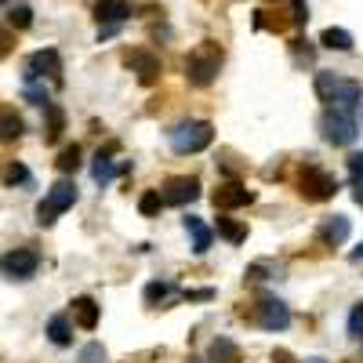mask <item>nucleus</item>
Wrapping results in <instances>:
<instances>
[{
  "instance_id": "nucleus-28",
  "label": "nucleus",
  "mask_w": 363,
  "mask_h": 363,
  "mask_svg": "<svg viewBox=\"0 0 363 363\" xmlns=\"http://www.w3.org/2000/svg\"><path fill=\"white\" fill-rule=\"evenodd\" d=\"M167 294H171V284H167V280H153V284H145V291H142L145 306H160Z\"/></svg>"
},
{
  "instance_id": "nucleus-12",
  "label": "nucleus",
  "mask_w": 363,
  "mask_h": 363,
  "mask_svg": "<svg viewBox=\"0 0 363 363\" xmlns=\"http://www.w3.org/2000/svg\"><path fill=\"white\" fill-rule=\"evenodd\" d=\"M356 106H363V87L356 80H338V87H335V95H330L327 109H338V113H349L352 116Z\"/></svg>"
},
{
  "instance_id": "nucleus-3",
  "label": "nucleus",
  "mask_w": 363,
  "mask_h": 363,
  "mask_svg": "<svg viewBox=\"0 0 363 363\" xmlns=\"http://www.w3.org/2000/svg\"><path fill=\"white\" fill-rule=\"evenodd\" d=\"M298 193L309 203H323V200H330L338 193V178L330 171H323L320 164H306L301 174H298Z\"/></svg>"
},
{
  "instance_id": "nucleus-39",
  "label": "nucleus",
  "mask_w": 363,
  "mask_h": 363,
  "mask_svg": "<svg viewBox=\"0 0 363 363\" xmlns=\"http://www.w3.org/2000/svg\"><path fill=\"white\" fill-rule=\"evenodd\" d=\"M356 203H359V207H363V186H359V189H356Z\"/></svg>"
},
{
  "instance_id": "nucleus-18",
  "label": "nucleus",
  "mask_w": 363,
  "mask_h": 363,
  "mask_svg": "<svg viewBox=\"0 0 363 363\" xmlns=\"http://www.w3.org/2000/svg\"><path fill=\"white\" fill-rule=\"evenodd\" d=\"M48 338H51L55 345H69V342H73V323H69L66 313H58V316L48 320Z\"/></svg>"
},
{
  "instance_id": "nucleus-34",
  "label": "nucleus",
  "mask_w": 363,
  "mask_h": 363,
  "mask_svg": "<svg viewBox=\"0 0 363 363\" xmlns=\"http://www.w3.org/2000/svg\"><path fill=\"white\" fill-rule=\"evenodd\" d=\"M11 48H15V29L0 26V58H4V55H11Z\"/></svg>"
},
{
  "instance_id": "nucleus-16",
  "label": "nucleus",
  "mask_w": 363,
  "mask_h": 363,
  "mask_svg": "<svg viewBox=\"0 0 363 363\" xmlns=\"http://www.w3.org/2000/svg\"><path fill=\"white\" fill-rule=\"evenodd\" d=\"M22 131H26L22 116L11 106H0V142H15V138H22Z\"/></svg>"
},
{
  "instance_id": "nucleus-25",
  "label": "nucleus",
  "mask_w": 363,
  "mask_h": 363,
  "mask_svg": "<svg viewBox=\"0 0 363 363\" xmlns=\"http://www.w3.org/2000/svg\"><path fill=\"white\" fill-rule=\"evenodd\" d=\"M29 26H33V11L26 4H11L8 8V29H29Z\"/></svg>"
},
{
  "instance_id": "nucleus-27",
  "label": "nucleus",
  "mask_w": 363,
  "mask_h": 363,
  "mask_svg": "<svg viewBox=\"0 0 363 363\" xmlns=\"http://www.w3.org/2000/svg\"><path fill=\"white\" fill-rule=\"evenodd\" d=\"M338 80H342V77L327 73V69L316 73V95H320V102H330V95H335V87H338Z\"/></svg>"
},
{
  "instance_id": "nucleus-5",
  "label": "nucleus",
  "mask_w": 363,
  "mask_h": 363,
  "mask_svg": "<svg viewBox=\"0 0 363 363\" xmlns=\"http://www.w3.org/2000/svg\"><path fill=\"white\" fill-rule=\"evenodd\" d=\"M320 135H323V142H330V145H352L356 142V116H349V113H338V109H327L323 116H320Z\"/></svg>"
},
{
  "instance_id": "nucleus-13",
  "label": "nucleus",
  "mask_w": 363,
  "mask_h": 363,
  "mask_svg": "<svg viewBox=\"0 0 363 363\" xmlns=\"http://www.w3.org/2000/svg\"><path fill=\"white\" fill-rule=\"evenodd\" d=\"M349 229H352V225H349L345 215H330V218L320 225L316 236H320L323 247H338V244H345V240H349Z\"/></svg>"
},
{
  "instance_id": "nucleus-33",
  "label": "nucleus",
  "mask_w": 363,
  "mask_h": 363,
  "mask_svg": "<svg viewBox=\"0 0 363 363\" xmlns=\"http://www.w3.org/2000/svg\"><path fill=\"white\" fill-rule=\"evenodd\" d=\"M291 51H294L298 62H301V58H306V62H313V55H316V48H309V40H291Z\"/></svg>"
},
{
  "instance_id": "nucleus-26",
  "label": "nucleus",
  "mask_w": 363,
  "mask_h": 363,
  "mask_svg": "<svg viewBox=\"0 0 363 363\" xmlns=\"http://www.w3.org/2000/svg\"><path fill=\"white\" fill-rule=\"evenodd\" d=\"M160 207H164V196H160V189H149V193H142V196H138V211H142L145 218L160 215Z\"/></svg>"
},
{
  "instance_id": "nucleus-4",
  "label": "nucleus",
  "mask_w": 363,
  "mask_h": 363,
  "mask_svg": "<svg viewBox=\"0 0 363 363\" xmlns=\"http://www.w3.org/2000/svg\"><path fill=\"white\" fill-rule=\"evenodd\" d=\"M77 203V186L69 178H62V182H55V186L48 189V196L37 203V222L40 225H51L58 215H62V211H69Z\"/></svg>"
},
{
  "instance_id": "nucleus-21",
  "label": "nucleus",
  "mask_w": 363,
  "mask_h": 363,
  "mask_svg": "<svg viewBox=\"0 0 363 363\" xmlns=\"http://www.w3.org/2000/svg\"><path fill=\"white\" fill-rule=\"evenodd\" d=\"M29 178L33 174H29V167L18 164V160H8L4 167H0V182H4V186H26Z\"/></svg>"
},
{
  "instance_id": "nucleus-7",
  "label": "nucleus",
  "mask_w": 363,
  "mask_h": 363,
  "mask_svg": "<svg viewBox=\"0 0 363 363\" xmlns=\"http://www.w3.org/2000/svg\"><path fill=\"white\" fill-rule=\"evenodd\" d=\"M40 77H51L55 87H62V58H58L55 48H44V51H37V55L26 58V80L33 84V80H40Z\"/></svg>"
},
{
  "instance_id": "nucleus-38",
  "label": "nucleus",
  "mask_w": 363,
  "mask_h": 363,
  "mask_svg": "<svg viewBox=\"0 0 363 363\" xmlns=\"http://www.w3.org/2000/svg\"><path fill=\"white\" fill-rule=\"evenodd\" d=\"M349 258H352V262H363V244H359V247H356V251H352Z\"/></svg>"
},
{
  "instance_id": "nucleus-23",
  "label": "nucleus",
  "mask_w": 363,
  "mask_h": 363,
  "mask_svg": "<svg viewBox=\"0 0 363 363\" xmlns=\"http://www.w3.org/2000/svg\"><path fill=\"white\" fill-rule=\"evenodd\" d=\"M44 113H48V142H58L62 138V131H66V113L58 109V106H44Z\"/></svg>"
},
{
  "instance_id": "nucleus-6",
  "label": "nucleus",
  "mask_w": 363,
  "mask_h": 363,
  "mask_svg": "<svg viewBox=\"0 0 363 363\" xmlns=\"http://www.w3.org/2000/svg\"><path fill=\"white\" fill-rule=\"evenodd\" d=\"M124 66L138 77L142 87H153V84L160 80V73H164L160 55H153L149 48H131V51H124Z\"/></svg>"
},
{
  "instance_id": "nucleus-36",
  "label": "nucleus",
  "mask_w": 363,
  "mask_h": 363,
  "mask_svg": "<svg viewBox=\"0 0 363 363\" xmlns=\"http://www.w3.org/2000/svg\"><path fill=\"white\" fill-rule=\"evenodd\" d=\"M186 298H189V301H211V298H215V291H211V287H203V291H186Z\"/></svg>"
},
{
  "instance_id": "nucleus-32",
  "label": "nucleus",
  "mask_w": 363,
  "mask_h": 363,
  "mask_svg": "<svg viewBox=\"0 0 363 363\" xmlns=\"http://www.w3.org/2000/svg\"><path fill=\"white\" fill-rule=\"evenodd\" d=\"M349 178H352L356 189L363 186V153H352V157H349Z\"/></svg>"
},
{
  "instance_id": "nucleus-20",
  "label": "nucleus",
  "mask_w": 363,
  "mask_h": 363,
  "mask_svg": "<svg viewBox=\"0 0 363 363\" xmlns=\"http://www.w3.org/2000/svg\"><path fill=\"white\" fill-rule=\"evenodd\" d=\"M186 233L193 236V251H196V255H203V251L211 247V229H207L196 215H189V218H186Z\"/></svg>"
},
{
  "instance_id": "nucleus-10",
  "label": "nucleus",
  "mask_w": 363,
  "mask_h": 363,
  "mask_svg": "<svg viewBox=\"0 0 363 363\" xmlns=\"http://www.w3.org/2000/svg\"><path fill=\"white\" fill-rule=\"evenodd\" d=\"M164 203H171V207H186V203H193L196 196H200V182L193 178V174H174V178H167L164 182Z\"/></svg>"
},
{
  "instance_id": "nucleus-8",
  "label": "nucleus",
  "mask_w": 363,
  "mask_h": 363,
  "mask_svg": "<svg viewBox=\"0 0 363 363\" xmlns=\"http://www.w3.org/2000/svg\"><path fill=\"white\" fill-rule=\"evenodd\" d=\"M37 269H40V255L33 247H15L0 258V272L8 280H29V277H37Z\"/></svg>"
},
{
  "instance_id": "nucleus-30",
  "label": "nucleus",
  "mask_w": 363,
  "mask_h": 363,
  "mask_svg": "<svg viewBox=\"0 0 363 363\" xmlns=\"http://www.w3.org/2000/svg\"><path fill=\"white\" fill-rule=\"evenodd\" d=\"M345 330H349V338L363 342V301H356V306H352V313H349V323H345Z\"/></svg>"
},
{
  "instance_id": "nucleus-29",
  "label": "nucleus",
  "mask_w": 363,
  "mask_h": 363,
  "mask_svg": "<svg viewBox=\"0 0 363 363\" xmlns=\"http://www.w3.org/2000/svg\"><path fill=\"white\" fill-rule=\"evenodd\" d=\"M58 171H62V174H73L77 167H80V145H66L62 149V153H58Z\"/></svg>"
},
{
  "instance_id": "nucleus-35",
  "label": "nucleus",
  "mask_w": 363,
  "mask_h": 363,
  "mask_svg": "<svg viewBox=\"0 0 363 363\" xmlns=\"http://www.w3.org/2000/svg\"><path fill=\"white\" fill-rule=\"evenodd\" d=\"M99 356H102V345H99V342H95V345H87V349L80 352V359H84V363H95Z\"/></svg>"
},
{
  "instance_id": "nucleus-24",
  "label": "nucleus",
  "mask_w": 363,
  "mask_h": 363,
  "mask_svg": "<svg viewBox=\"0 0 363 363\" xmlns=\"http://www.w3.org/2000/svg\"><path fill=\"white\" fill-rule=\"evenodd\" d=\"M113 149H116V145H109V153H113ZM109 153H99V157H95V167H91V174H95L99 186H106V182H113V178H116V167H113Z\"/></svg>"
},
{
  "instance_id": "nucleus-40",
  "label": "nucleus",
  "mask_w": 363,
  "mask_h": 363,
  "mask_svg": "<svg viewBox=\"0 0 363 363\" xmlns=\"http://www.w3.org/2000/svg\"><path fill=\"white\" fill-rule=\"evenodd\" d=\"M306 363H323V359H306Z\"/></svg>"
},
{
  "instance_id": "nucleus-11",
  "label": "nucleus",
  "mask_w": 363,
  "mask_h": 363,
  "mask_svg": "<svg viewBox=\"0 0 363 363\" xmlns=\"http://www.w3.org/2000/svg\"><path fill=\"white\" fill-rule=\"evenodd\" d=\"M211 200H215L218 211H236V207L255 203V193L247 186H240V182H225V186H218L215 193H211Z\"/></svg>"
},
{
  "instance_id": "nucleus-17",
  "label": "nucleus",
  "mask_w": 363,
  "mask_h": 363,
  "mask_svg": "<svg viewBox=\"0 0 363 363\" xmlns=\"http://www.w3.org/2000/svg\"><path fill=\"white\" fill-rule=\"evenodd\" d=\"M73 320L84 330H95L99 327V306H95V298H77L73 301Z\"/></svg>"
},
{
  "instance_id": "nucleus-22",
  "label": "nucleus",
  "mask_w": 363,
  "mask_h": 363,
  "mask_svg": "<svg viewBox=\"0 0 363 363\" xmlns=\"http://www.w3.org/2000/svg\"><path fill=\"white\" fill-rule=\"evenodd\" d=\"M215 225H218V236L229 240V244H244V240H247V225L236 222V218H218Z\"/></svg>"
},
{
  "instance_id": "nucleus-19",
  "label": "nucleus",
  "mask_w": 363,
  "mask_h": 363,
  "mask_svg": "<svg viewBox=\"0 0 363 363\" xmlns=\"http://www.w3.org/2000/svg\"><path fill=\"white\" fill-rule=\"evenodd\" d=\"M320 44L330 51H352V33L349 29H338V26H327L320 33Z\"/></svg>"
},
{
  "instance_id": "nucleus-1",
  "label": "nucleus",
  "mask_w": 363,
  "mask_h": 363,
  "mask_svg": "<svg viewBox=\"0 0 363 363\" xmlns=\"http://www.w3.org/2000/svg\"><path fill=\"white\" fill-rule=\"evenodd\" d=\"M218 69H222V48L215 40H203L189 51L186 58V80L193 87H211L218 80Z\"/></svg>"
},
{
  "instance_id": "nucleus-15",
  "label": "nucleus",
  "mask_w": 363,
  "mask_h": 363,
  "mask_svg": "<svg viewBox=\"0 0 363 363\" xmlns=\"http://www.w3.org/2000/svg\"><path fill=\"white\" fill-rule=\"evenodd\" d=\"M207 359L211 363H244V352H240V345L233 338H215L207 349Z\"/></svg>"
},
{
  "instance_id": "nucleus-31",
  "label": "nucleus",
  "mask_w": 363,
  "mask_h": 363,
  "mask_svg": "<svg viewBox=\"0 0 363 363\" xmlns=\"http://www.w3.org/2000/svg\"><path fill=\"white\" fill-rule=\"evenodd\" d=\"M287 4H291V22L294 26H306L309 22V4H306V0H287Z\"/></svg>"
},
{
  "instance_id": "nucleus-2",
  "label": "nucleus",
  "mask_w": 363,
  "mask_h": 363,
  "mask_svg": "<svg viewBox=\"0 0 363 363\" xmlns=\"http://www.w3.org/2000/svg\"><path fill=\"white\" fill-rule=\"evenodd\" d=\"M171 149L178 157H189V153H203V149L215 142V124L211 120H182L167 131Z\"/></svg>"
},
{
  "instance_id": "nucleus-14",
  "label": "nucleus",
  "mask_w": 363,
  "mask_h": 363,
  "mask_svg": "<svg viewBox=\"0 0 363 363\" xmlns=\"http://www.w3.org/2000/svg\"><path fill=\"white\" fill-rule=\"evenodd\" d=\"M135 11L128 0H99L95 4V18L99 22H109V26H120V22H128Z\"/></svg>"
},
{
  "instance_id": "nucleus-37",
  "label": "nucleus",
  "mask_w": 363,
  "mask_h": 363,
  "mask_svg": "<svg viewBox=\"0 0 363 363\" xmlns=\"http://www.w3.org/2000/svg\"><path fill=\"white\" fill-rule=\"evenodd\" d=\"M272 363H294V356L287 349H277V352H272Z\"/></svg>"
},
{
  "instance_id": "nucleus-9",
  "label": "nucleus",
  "mask_w": 363,
  "mask_h": 363,
  "mask_svg": "<svg viewBox=\"0 0 363 363\" xmlns=\"http://www.w3.org/2000/svg\"><path fill=\"white\" fill-rule=\"evenodd\" d=\"M255 323L262 327V330H272V335H277V330H287L291 327V309L284 306L280 298H258V306H255Z\"/></svg>"
}]
</instances>
